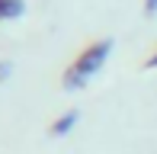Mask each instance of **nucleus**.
I'll return each instance as SVG.
<instances>
[{
	"label": "nucleus",
	"mask_w": 157,
	"mask_h": 154,
	"mask_svg": "<svg viewBox=\"0 0 157 154\" xmlns=\"http://www.w3.org/2000/svg\"><path fill=\"white\" fill-rule=\"evenodd\" d=\"M6 74H10V64H6V61H3V64H0V80H3Z\"/></svg>",
	"instance_id": "nucleus-6"
},
{
	"label": "nucleus",
	"mask_w": 157,
	"mask_h": 154,
	"mask_svg": "<svg viewBox=\"0 0 157 154\" xmlns=\"http://www.w3.org/2000/svg\"><path fill=\"white\" fill-rule=\"evenodd\" d=\"M23 10H26V3H23V0H0V23L23 16Z\"/></svg>",
	"instance_id": "nucleus-3"
},
{
	"label": "nucleus",
	"mask_w": 157,
	"mask_h": 154,
	"mask_svg": "<svg viewBox=\"0 0 157 154\" xmlns=\"http://www.w3.org/2000/svg\"><path fill=\"white\" fill-rule=\"evenodd\" d=\"M144 13H147V16L157 13V0H144Z\"/></svg>",
	"instance_id": "nucleus-4"
},
{
	"label": "nucleus",
	"mask_w": 157,
	"mask_h": 154,
	"mask_svg": "<svg viewBox=\"0 0 157 154\" xmlns=\"http://www.w3.org/2000/svg\"><path fill=\"white\" fill-rule=\"evenodd\" d=\"M144 67H147V71H151V67H157V52H154V55H151V58H147V61H144Z\"/></svg>",
	"instance_id": "nucleus-5"
},
{
	"label": "nucleus",
	"mask_w": 157,
	"mask_h": 154,
	"mask_svg": "<svg viewBox=\"0 0 157 154\" xmlns=\"http://www.w3.org/2000/svg\"><path fill=\"white\" fill-rule=\"evenodd\" d=\"M109 52H112V39L90 42V45H87V48H83V52H80V55H77V58L67 64V71H64V77H61L64 90H77V87H83V83H87L90 77H93L99 67L106 64Z\"/></svg>",
	"instance_id": "nucleus-1"
},
{
	"label": "nucleus",
	"mask_w": 157,
	"mask_h": 154,
	"mask_svg": "<svg viewBox=\"0 0 157 154\" xmlns=\"http://www.w3.org/2000/svg\"><path fill=\"white\" fill-rule=\"evenodd\" d=\"M77 119H80V113H77V109H67V113H61V116L55 119L52 125H48V135H52V138H61V135H67V132L77 125Z\"/></svg>",
	"instance_id": "nucleus-2"
}]
</instances>
